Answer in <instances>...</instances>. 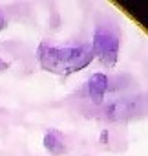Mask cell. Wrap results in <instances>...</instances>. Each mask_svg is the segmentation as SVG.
Here are the masks:
<instances>
[{"instance_id": "277c9868", "label": "cell", "mask_w": 148, "mask_h": 156, "mask_svg": "<svg viewBox=\"0 0 148 156\" xmlns=\"http://www.w3.org/2000/svg\"><path fill=\"white\" fill-rule=\"evenodd\" d=\"M106 114L110 119H123V118H132L135 114V103L133 99H121V101H112L106 108Z\"/></svg>"}, {"instance_id": "7a4b0ae2", "label": "cell", "mask_w": 148, "mask_h": 156, "mask_svg": "<svg viewBox=\"0 0 148 156\" xmlns=\"http://www.w3.org/2000/svg\"><path fill=\"white\" fill-rule=\"evenodd\" d=\"M92 53L97 57L104 66L112 68L117 64L119 59V50H121V31L119 26L112 20L97 24L93 31V41H92Z\"/></svg>"}, {"instance_id": "52a82bcc", "label": "cell", "mask_w": 148, "mask_h": 156, "mask_svg": "<svg viewBox=\"0 0 148 156\" xmlns=\"http://www.w3.org/2000/svg\"><path fill=\"white\" fill-rule=\"evenodd\" d=\"M8 66H9V62H8V61H4L2 57H0V73H2L4 70H8Z\"/></svg>"}, {"instance_id": "5b68a950", "label": "cell", "mask_w": 148, "mask_h": 156, "mask_svg": "<svg viewBox=\"0 0 148 156\" xmlns=\"http://www.w3.org/2000/svg\"><path fill=\"white\" fill-rule=\"evenodd\" d=\"M44 147L51 152V154H62L66 151V145L60 138V134L57 130H48L44 136Z\"/></svg>"}, {"instance_id": "6da1fadb", "label": "cell", "mask_w": 148, "mask_h": 156, "mask_svg": "<svg viewBox=\"0 0 148 156\" xmlns=\"http://www.w3.org/2000/svg\"><path fill=\"white\" fill-rule=\"evenodd\" d=\"M37 59L42 70L55 73V75H71L82 68H86L92 59V46L90 44H75V46H51V44H39Z\"/></svg>"}, {"instance_id": "3957f363", "label": "cell", "mask_w": 148, "mask_h": 156, "mask_svg": "<svg viewBox=\"0 0 148 156\" xmlns=\"http://www.w3.org/2000/svg\"><path fill=\"white\" fill-rule=\"evenodd\" d=\"M108 85H110L108 75L97 72V73H93L90 79L86 81V85H84V94L88 96V99H90L92 103H97V105H99V103H103V99H104V96H106V92H108Z\"/></svg>"}, {"instance_id": "8992f818", "label": "cell", "mask_w": 148, "mask_h": 156, "mask_svg": "<svg viewBox=\"0 0 148 156\" xmlns=\"http://www.w3.org/2000/svg\"><path fill=\"white\" fill-rule=\"evenodd\" d=\"M8 28V17H6V13L0 9V31H4Z\"/></svg>"}]
</instances>
